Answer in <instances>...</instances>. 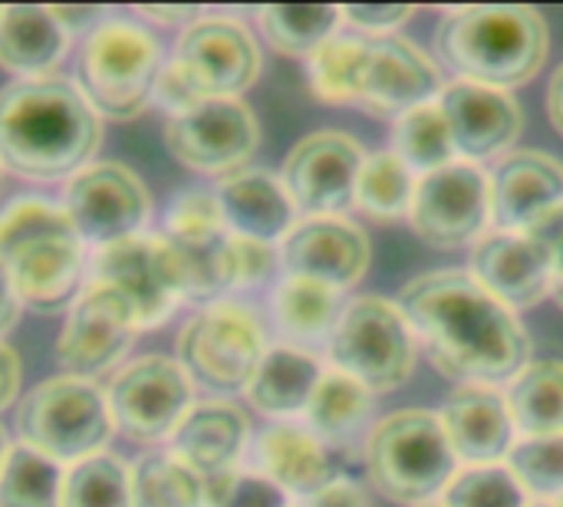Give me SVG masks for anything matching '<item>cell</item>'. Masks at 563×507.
<instances>
[{
	"label": "cell",
	"instance_id": "ffe728a7",
	"mask_svg": "<svg viewBox=\"0 0 563 507\" xmlns=\"http://www.w3.org/2000/svg\"><path fill=\"white\" fill-rule=\"evenodd\" d=\"M280 271L336 294L356 287L373 261L369 234L350 218H300L277 244Z\"/></svg>",
	"mask_w": 563,
	"mask_h": 507
},
{
	"label": "cell",
	"instance_id": "7bdbcfd3",
	"mask_svg": "<svg viewBox=\"0 0 563 507\" xmlns=\"http://www.w3.org/2000/svg\"><path fill=\"white\" fill-rule=\"evenodd\" d=\"M412 3H350L340 7L343 23L353 26V33L363 36H389L396 33L409 16H412Z\"/></svg>",
	"mask_w": 563,
	"mask_h": 507
},
{
	"label": "cell",
	"instance_id": "ab89813d",
	"mask_svg": "<svg viewBox=\"0 0 563 507\" xmlns=\"http://www.w3.org/2000/svg\"><path fill=\"white\" fill-rule=\"evenodd\" d=\"M531 495L508 465L462 469L442 492L439 507H528Z\"/></svg>",
	"mask_w": 563,
	"mask_h": 507
},
{
	"label": "cell",
	"instance_id": "f1b7e54d",
	"mask_svg": "<svg viewBox=\"0 0 563 507\" xmlns=\"http://www.w3.org/2000/svg\"><path fill=\"white\" fill-rule=\"evenodd\" d=\"M323 379V363L300 346L277 343L267 346L251 386L244 389L251 406L274 422H294L307 412L317 386Z\"/></svg>",
	"mask_w": 563,
	"mask_h": 507
},
{
	"label": "cell",
	"instance_id": "d4e9b609",
	"mask_svg": "<svg viewBox=\"0 0 563 507\" xmlns=\"http://www.w3.org/2000/svg\"><path fill=\"white\" fill-rule=\"evenodd\" d=\"M221 218L231 234L264 241V244H280L294 224L300 221L294 198L287 195L280 175L267 168H241L234 175H224L214 188Z\"/></svg>",
	"mask_w": 563,
	"mask_h": 507
},
{
	"label": "cell",
	"instance_id": "8992f818",
	"mask_svg": "<svg viewBox=\"0 0 563 507\" xmlns=\"http://www.w3.org/2000/svg\"><path fill=\"white\" fill-rule=\"evenodd\" d=\"M363 462L373 488L396 505H435L459 475L439 412L399 409L369 426Z\"/></svg>",
	"mask_w": 563,
	"mask_h": 507
},
{
	"label": "cell",
	"instance_id": "5bb4252c",
	"mask_svg": "<svg viewBox=\"0 0 563 507\" xmlns=\"http://www.w3.org/2000/svg\"><path fill=\"white\" fill-rule=\"evenodd\" d=\"M412 231L439 251L475 244L492 224V178L475 162H452L419 175L412 208Z\"/></svg>",
	"mask_w": 563,
	"mask_h": 507
},
{
	"label": "cell",
	"instance_id": "52a82bcc",
	"mask_svg": "<svg viewBox=\"0 0 563 507\" xmlns=\"http://www.w3.org/2000/svg\"><path fill=\"white\" fill-rule=\"evenodd\" d=\"M16 432L20 445L73 469L109 445L115 422L106 393L92 379L53 376L23 396Z\"/></svg>",
	"mask_w": 563,
	"mask_h": 507
},
{
	"label": "cell",
	"instance_id": "7dc6e473",
	"mask_svg": "<svg viewBox=\"0 0 563 507\" xmlns=\"http://www.w3.org/2000/svg\"><path fill=\"white\" fill-rule=\"evenodd\" d=\"M20 393V360L16 353L0 343V409H7Z\"/></svg>",
	"mask_w": 563,
	"mask_h": 507
},
{
	"label": "cell",
	"instance_id": "8fae6325",
	"mask_svg": "<svg viewBox=\"0 0 563 507\" xmlns=\"http://www.w3.org/2000/svg\"><path fill=\"white\" fill-rule=\"evenodd\" d=\"M561 238L563 211L528 231H485L472 247L468 274L511 310H531L551 297Z\"/></svg>",
	"mask_w": 563,
	"mask_h": 507
},
{
	"label": "cell",
	"instance_id": "d590c367",
	"mask_svg": "<svg viewBox=\"0 0 563 507\" xmlns=\"http://www.w3.org/2000/svg\"><path fill=\"white\" fill-rule=\"evenodd\" d=\"M416 181H419V175L393 148L366 152V162H363L360 181H356V205L353 208H360L363 214H369L376 221L409 218Z\"/></svg>",
	"mask_w": 563,
	"mask_h": 507
},
{
	"label": "cell",
	"instance_id": "3957f363",
	"mask_svg": "<svg viewBox=\"0 0 563 507\" xmlns=\"http://www.w3.org/2000/svg\"><path fill=\"white\" fill-rule=\"evenodd\" d=\"M548 46V20L528 3L455 7L435 30V56L455 73V79L508 92L538 76Z\"/></svg>",
	"mask_w": 563,
	"mask_h": 507
},
{
	"label": "cell",
	"instance_id": "484cf974",
	"mask_svg": "<svg viewBox=\"0 0 563 507\" xmlns=\"http://www.w3.org/2000/svg\"><path fill=\"white\" fill-rule=\"evenodd\" d=\"M254 459L257 472L284 488L290 502H310L340 478L330 445L300 422H271L254 442Z\"/></svg>",
	"mask_w": 563,
	"mask_h": 507
},
{
	"label": "cell",
	"instance_id": "5b68a950",
	"mask_svg": "<svg viewBox=\"0 0 563 507\" xmlns=\"http://www.w3.org/2000/svg\"><path fill=\"white\" fill-rule=\"evenodd\" d=\"M261 76V46L254 33L231 16H198L175 43L165 63L155 99L172 115L195 109L205 99H241Z\"/></svg>",
	"mask_w": 563,
	"mask_h": 507
},
{
	"label": "cell",
	"instance_id": "1f68e13d",
	"mask_svg": "<svg viewBox=\"0 0 563 507\" xmlns=\"http://www.w3.org/2000/svg\"><path fill=\"white\" fill-rule=\"evenodd\" d=\"M518 436H563V363L561 360H538L528 363L505 393Z\"/></svg>",
	"mask_w": 563,
	"mask_h": 507
},
{
	"label": "cell",
	"instance_id": "e575fe53",
	"mask_svg": "<svg viewBox=\"0 0 563 507\" xmlns=\"http://www.w3.org/2000/svg\"><path fill=\"white\" fill-rule=\"evenodd\" d=\"M393 152L416 172V175H429L442 165H452L459 158L445 112L439 106V99L422 102L409 112H402L393 122Z\"/></svg>",
	"mask_w": 563,
	"mask_h": 507
},
{
	"label": "cell",
	"instance_id": "9a60e30c",
	"mask_svg": "<svg viewBox=\"0 0 563 507\" xmlns=\"http://www.w3.org/2000/svg\"><path fill=\"white\" fill-rule=\"evenodd\" d=\"M165 238L185 267V300L218 304L234 287V234L214 191H181L165 214Z\"/></svg>",
	"mask_w": 563,
	"mask_h": 507
},
{
	"label": "cell",
	"instance_id": "cb8c5ba5",
	"mask_svg": "<svg viewBox=\"0 0 563 507\" xmlns=\"http://www.w3.org/2000/svg\"><path fill=\"white\" fill-rule=\"evenodd\" d=\"M439 419L465 469L501 465L518 442L508 396L498 386H459L439 409Z\"/></svg>",
	"mask_w": 563,
	"mask_h": 507
},
{
	"label": "cell",
	"instance_id": "681fc988",
	"mask_svg": "<svg viewBox=\"0 0 563 507\" xmlns=\"http://www.w3.org/2000/svg\"><path fill=\"white\" fill-rule=\"evenodd\" d=\"M16 317H20V294L13 287L7 267L0 264V337L16 323Z\"/></svg>",
	"mask_w": 563,
	"mask_h": 507
},
{
	"label": "cell",
	"instance_id": "bcb514c9",
	"mask_svg": "<svg viewBox=\"0 0 563 507\" xmlns=\"http://www.w3.org/2000/svg\"><path fill=\"white\" fill-rule=\"evenodd\" d=\"M139 13L145 16V20H152V23H158V26H188V23H195L198 16H201V10L198 7H148V3H142L139 7Z\"/></svg>",
	"mask_w": 563,
	"mask_h": 507
},
{
	"label": "cell",
	"instance_id": "60d3db41",
	"mask_svg": "<svg viewBox=\"0 0 563 507\" xmlns=\"http://www.w3.org/2000/svg\"><path fill=\"white\" fill-rule=\"evenodd\" d=\"M508 469L538 502H554L563 495V436L518 439Z\"/></svg>",
	"mask_w": 563,
	"mask_h": 507
},
{
	"label": "cell",
	"instance_id": "e0dca14e",
	"mask_svg": "<svg viewBox=\"0 0 563 507\" xmlns=\"http://www.w3.org/2000/svg\"><path fill=\"white\" fill-rule=\"evenodd\" d=\"M261 142L257 115L244 99H205L165 122L168 152L205 175H234L247 168Z\"/></svg>",
	"mask_w": 563,
	"mask_h": 507
},
{
	"label": "cell",
	"instance_id": "30bf717a",
	"mask_svg": "<svg viewBox=\"0 0 563 507\" xmlns=\"http://www.w3.org/2000/svg\"><path fill=\"white\" fill-rule=\"evenodd\" d=\"M267 353V333L244 304L218 300L195 313L178 333V363L211 393H244Z\"/></svg>",
	"mask_w": 563,
	"mask_h": 507
},
{
	"label": "cell",
	"instance_id": "f5cc1de1",
	"mask_svg": "<svg viewBox=\"0 0 563 507\" xmlns=\"http://www.w3.org/2000/svg\"><path fill=\"white\" fill-rule=\"evenodd\" d=\"M7 452H10V442H7V436H3V429H0V469H3V462H7Z\"/></svg>",
	"mask_w": 563,
	"mask_h": 507
},
{
	"label": "cell",
	"instance_id": "83f0119b",
	"mask_svg": "<svg viewBox=\"0 0 563 507\" xmlns=\"http://www.w3.org/2000/svg\"><path fill=\"white\" fill-rule=\"evenodd\" d=\"M69 30L59 23L53 7L7 3L0 7V66L20 79L49 76V69L66 56Z\"/></svg>",
	"mask_w": 563,
	"mask_h": 507
},
{
	"label": "cell",
	"instance_id": "d6a6232c",
	"mask_svg": "<svg viewBox=\"0 0 563 507\" xmlns=\"http://www.w3.org/2000/svg\"><path fill=\"white\" fill-rule=\"evenodd\" d=\"M257 26L271 49L294 59H310L330 36L340 33L343 13L333 3H271L257 10Z\"/></svg>",
	"mask_w": 563,
	"mask_h": 507
},
{
	"label": "cell",
	"instance_id": "8d00e7d4",
	"mask_svg": "<svg viewBox=\"0 0 563 507\" xmlns=\"http://www.w3.org/2000/svg\"><path fill=\"white\" fill-rule=\"evenodd\" d=\"M366 40L369 36L363 33L340 30L307 59V76L317 99L330 106H356L366 63Z\"/></svg>",
	"mask_w": 563,
	"mask_h": 507
},
{
	"label": "cell",
	"instance_id": "db71d44e",
	"mask_svg": "<svg viewBox=\"0 0 563 507\" xmlns=\"http://www.w3.org/2000/svg\"><path fill=\"white\" fill-rule=\"evenodd\" d=\"M528 507H554V505H551V502H531Z\"/></svg>",
	"mask_w": 563,
	"mask_h": 507
},
{
	"label": "cell",
	"instance_id": "74e56055",
	"mask_svg": "<svg viewBox=\"0 0 563 507\" xmlns=\"http://www.w3.org/2000/svg\"><path fill=\"white\" fill-rule=\"evenodd\" d=\"M66 472L59 462L33 452L30 445H10L0 469V507H59Z\"/></svg>",
	"mask_w": 563,
	"mask_h": 507
},
{
	"label": "cell",
	"instance_id": "f35d334b",
	"mask_svg": "<svg viewBox=\"0 0 563 507\" xmlns=\"http://www.w3.org/2000/svg\"><path fill=\"white\" fill-rule=\"evenodd\" d=\"M59 507H132V469L109 452L73 465Z\"/></svg>",
	"mask_w": 563,
	"mask_h": 507
},
{
	"label": "cell",
	"instance_id": "c3c4849f",
	"mask_svg": "<svg viewBox=\"0 0 563 507\" xmlns=\"http://www.w3.org/2000/svg\"><path fill=\"white\" fill-rule=\"evenodd\" d=\"M53 13L59 16V23L73 33V30H96L99 23L96 20H102L106 16V7H53Z\"/></svg>",
	"mask_w": 563,
	"mask_h": 507
},
{
	"label": "cell",
	"instance_id": "ba28073f",
	"mask_svg": "<svg viewBox=\"0 0 563 507\" xmlns=\"http://www.w3.org/2000/svg\"><path fill=\"white\" fill-rule=\"evenodd\" d=\"M162 69V46L142 23L102 20L82 43L79 89L99 115L125 122L155 99Z\"/></svg>",
	"mask_w": 563,
	"mask_h": 507
},
{
	"label": "cell",
	"instance_id": "11a10c76",
	"mask_svg": "<svg viewBox=\"0 0 563 507\" xmlns=\"http://www.w3.org/2000/svg\"><path fill=\"white\" fill-rule=\"evenodd\" d=\"M551 505H554V507H563V495H561V498H554Z\"/></svg>",
	"mask_w": 563,
	"mask_h": 507
},
{
	"label": "cell",
	"instance_id": "7402d4cb",
	"mask_svg": "<svg viewBox=\"0 0 563 507\" xmlns=\"http://www.w3.org/2000/svg\"><path fill=\"white\" fill-rule=\"evenodd\" d=\"M439 106L445 112L459 158L475 165L505 158L525 129V109L508 89L452 79L442 86Z\"/></svg>",
	"mask_w": 563,
	"mask_h": 507
},
{
	"label": "cell",
	"instance_id": "ee69618b",
	"mask_svg": "<svg viewBox=\"0 0 563 507\" xmlns=\"http://www.w3.org/2000/svg\"><path fill=\"white\" fill-rule=\"evenodd\" d=\"M277 267H280V257L274 244L234 234V287L238 290L264 284Z\"/></svg>",
	"mask_w": 563,
	"mask_h": 507
},
{
	"label": "cell",
	"instance_id": "277c9868",
	"mask_svg": "<svg viewBox=\"0 0 563 507\" xmlns=\"http://www.w3.org/2000/svg\"><path fill=\"white\" fill-rule=\"evenodd\" d=\"M86 241L63 205L46 198H16L0 211V264L7 267L20 304L53 313L79 297Z\"/></svg>",
	"mask_w": 563,
	"mask_h": 507
},
{
	"label": "cell",
	"instance_id": "f6af8a7d",
	"mask_svg": "<svg viewBox=\"0 0 563 507\" xmlns=\"http://www.w3.org/2000/svg\"><path fill=\"white\" fill-rule=\"evenodd\" d=\"M307 507H369L366 505V495L356 482L350 478H336L333 485H327L320 495H313L310 502H300Z\"/></svg>",
	"mask_w": 563,
	"mask_h": 507
},
{
	"label": "cell",
	"instance_id": "4dcf8cb0",
	"mask_svg": "<svg viewBox=\"0 0 563 507\" xmlns=\"http://www.w3.org/2000/svg\"><path fill=\"white\" fill-rule=\"evenodd\" d=\"M373 396L360 379H353L343 370L327 366L323 379L303 412V426L323 439L327 445H340L350 442L353 436H360L369 426L373 416Z\"/></svg>",
	"mask_w": 563,
	"mask_h": 507
},
{
	"label": "cell",
	"instance_id": "b9f144b4",
	"mask_svg": "<svg viewBox=\"0 0 563 507\" xmlns=\"http://www.w3.org/2000/svg\"><path fill=\"white\" fill-rule=\"evenodd\" d=\"M205 507H294V502L257 469H231L205 478Z\"/></svg>",
	"mask_w": 563,
	"mask_h": 507
},
{
	"label": "cell",
	"instance_id": "2e32d148",
	"mask_svg": "<svg viewBox=\"0 0 563 507\" xmlns=\"http://www.w3.org/2000/svg\"><path fill=\"white\" fill-rule=\"evenodd\" d=\"M366 148L340 132L323 129L303 135L284 158L280 181L307 218H343L356 205V181Z\"/></svg>",
	"mask_w": 563,
	"mask_h": 507
},
{
	"label": "cell",
	"instance_id": "7c38bea8",
	"mask_svg": "<svg viewBox=\"0 0 563 507\" xmlns=\"http://www.w3.org/2000/svg\"><path fill=\"white\" fill-rule=\"evenodd\" d=\"M119 290L139 320V330L162 327L185 300V267L165 234H135L92 254V277Z\"/></svg>",
	"mask_w": 563,
	"mask_h": 507
},
{
	"label": "cell",
	"instance_id": "f907efd6",
	"mask_svg": "<svg viewBox=\"0 0 563 507\" xmlns=\"http://www.w3.org/2000/svg\"><path fill=\"white\" fill-rule=\"evenodd\" d=\"M548 119L563 135V63L554 69V76L548 82Z\"/></svg>",
	"mask_w": 563,
	"mask_h": 507
},
{
	"label": "cell",
	"instance_id": "6da1fadb",
	"mask_svg": "<svg viewBox=\"0 0 563 507\" xmlns=\"http://www.w3.org/2000/svg\"><path fill=\"white\" fill-rule=\"evenodd\" d=\"M399 307L429 363L459 386H501L531 363V337L518 310L468 271L412 277Z\"/></svg>",
	"mask_w": 563,
	"mask_h": 507
},
{
	"label": "cell",
	"instance_id": "ac0fdd59",
	"mask_svg": "<svg viewBox=\"0 0 563 507\" xmlns=\"http://www.w3.org/2000/svg\"><path fill=\"white\" fill-rule=\"evenodd\" d=\"M63 208L79 238L99 251L142 234L152 214V198L132 168L119 162H92L66 181Z\"/></svg>",
	"mask_w": 563,
	"mask_h": 507
},
{
	"label": "cell",
	"instance_id": "603a6c76",
	"mask_svg": "<svg viewBox=\"0 0 563 507\" xmlns=\"http://www.w3.org/2000/svg\"><path fill=\"white\" fill-rule=\"evenodd\" d=\"M492 178V224L528 231L563 211V162L538 148H511Z\"/></svg>",
	"mask_w": 563,
	"mask_h": 507
},
{
	"label": "cell",
	"instance_id": "f546056e",
	"mask_svg": "<svg viewBox=\"0 0 563 507\" xmlns=\"http://www.w3.org/2000/svg\"><path fill=\"white\" fill-rule=\"evenodd\" d=\"M271 310H274L277 330L284 333V343L307 350V346L330 340V333L343 313V304H340L336 290L284 274V280L274 287Z\"/></svg>",
	"mask_w": 563,
	"mask_h": 507
},
{
	"label": "cell",
	"instance_id": "9c48e42d",
	"mask_svg": "<svg viewBox=\"0 0 563 507\" xmlns=\"http://www.w3.org/2000/svg\"><path fill=\"white\" fill-rule=\"evenodd\" d=\"M416 333L399 307L386 297H356L343 307L330 340V366L360 379L369 393H393L416 370Z\"/></svg>",
	"mask_w": 563,
	"mask_h": 507
},
{
	"label": "cell",
	"instance_id": "9f6ffc18",
	"mask_svg": "<svg viewBox=\"0 0 563 507\" xmlns=\"http://www.w3.org/2000/svg\"><path fill=\"white\" fill-rule=\"evenodd\" d=\"M419 507H439V502H435V505H419Z\"/></svg>",
	"mask_w": 563,
	"mask_h": 507
},
{
	"label": "cell",
	"instance_id": "836d02e7",
	"mask_svg": "<svg viewBox=\"0 0 563 507\" xmlns=\"http://www.w3.org/2000/svg\"><path fill=\"white\" fill-rule=\"evenodd\" d=\"M132 507H205V478L172 449L132 465Z\"/></svg>",
	"mask_w": 563,
	"mask_h": 507
},
{
	"label": "cell",
	"instance_id": "816d5d0a",
	"mask_svg": "<svg viewBox=\"0 0 563 507\" xmlns=\"http://www.w3.org/2000/svg\"><path fill=\"white\" fill-rule=\"evenodd\" d=\"M551 300L563 310V238L558 244V254H554V277H551Z\"/></svg>",
	"mask_w": 563,
	"mask_h": 507
},
{
	"label": "cell",
	"instance_id": "44dd1931",
	"mask_svg": "<svg viewBox=\"0 0 563 507\" xmlns=\"http://www.w3.org/2000/svg\"><path fill=\"white\" fill-rule=\"evenodd\" d=\"M442 73L435 59L412 40L389 33L366 40V63L356 106L379 119H399L402 112L439 99Z\"/></svg>",
	"mask_w": 563,
	"mask_h": 507
},
{
	"label": "cell",
	"instance_id": "7a4b0ae2",
	"mask_svg": "<svg viewBox=\"0 0 563 507\" xmlns=\"http://www.w3.org/2000/svg\"><path fill=\"white\" fill-rule=\"evenodd\" d=\"M99 139V112L69 79L40 76L0 89V165L13 175L73 178L89 165Z\"/></svg>",
	"mask_w": 563,
	"mask_h": 507
},
{
	"label": "cell",
	"instance_id": "d6986e66",
	"mask_svg": "<svg viewBox=\"0 0 563 507\" xmlns=\"http://www.w3.org/2000/svg\"><path fill=\"white\" fill-rule=\"evenodd\" d=\"M139 333V320L132 304L106 287L89 280L69 307V317L56 340V360L66 376L96 379L115 370Z\"/></svg>",
	"mask_w": 563,
	"mask_h": 507
},
{
	"label": "cell",
	"instance_id": "6f0895ef",
	"mask_svg": "<svg viewBox=\"0 0 563 507\" xmlns=\"http://www.w3.org/2000/svg\"><path fill=\"white\" fill-rule=\"evenodd\" d=\"M297 507H307V505H297Z\"/></svg>",
	"mask_w": 563,
	"mask_h": 507
},
{
	"label": "cell",
	"instance_id": "4fadbf2b",
	"mask_svg": "<svg viewBox=\"0 0 563 507\" xmlns=\"http://www.w3.org/2000/svg\"><path fill=\"white\" fill-rule=\"evenodd\" d=\"M106 399L115 429L132 442L152 445L172 439L195 409V383L178 360L142 356L112 376Z\"/></svg>",
	"mask_w": 563,
	"mask_h": 507
},
{
	"label": "cell",
	"instance_id": "4316f807",
	"mask_svg": "<svg viewBox=\"0 0 563 507\" xmlns=\"http://www.w3.org/2000/svg\"><path fill=\"white\" fill-rule=\"evenodd\" d=\"M251 442V422L241 406L228 399L195 403L185 422L172 436V452L188 462L201 478L238 469Z\"/></svg>",
	"mask_w": 563,
	"mask_h": 507
}]
</instances>
